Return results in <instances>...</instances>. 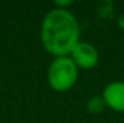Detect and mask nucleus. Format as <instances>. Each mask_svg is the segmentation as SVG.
I'll return each mask as SVG.
<instances>
[{"label":"nucleus","mask_w":124,"mask_h":123,"mask_svg":"<svg viewBox=\"0 0 124 123\" xmlns=\"http://www.w3.org/2000/svg\"><path fill=\"white\" fill-rule=\"evenodd\" d=\"M78 68L70 56L54 57L48 68V83L54 91H67L78 81Z\"/></svg>","instance_id":"f03ea898"},{"label":"nucleus","mask_w":124,"mask_h":123,"mask_svg":"<svg viewBox=\"0 0 124 123\" xmlns=\"http://www.w3.org/2000/svg\"><path fill=\"white\" fill-rule=\"evenodd\" d=\"M102 98L108 109L124 113V81H112L103 89Z\"/></svg>","instance_id":"20e7f679"},{"label":"nucleus","mask_w":124,"mask_h":123,"mask_svg":"<svg viewBox=\"0 0 124 123\" xmlns=\"http://www.w3.org/2000/svg\"><path fill=\"white\" fill-rule=\"evenodd\" d=\"M41 44L54 57L70 56L81 41V25L69 9L53 8L44 16L40 29Z\"/></svg>","instance_id":"f257e3e1"},{"label":"nucleus","mask_w":124,"mask_h":123,"mask_svg":"<svg viewBox=\"0 0 124 123\" xmlns=\"http://www.w3.org/2000/svg\"><path fill=\"white\" fill-rule=\"evenodd\" d=\"M86 107H87L88 113L99 114V113H102L103 109L106 107V103H104V101H103L102 95H95V97H93V98H90L87 101Z\"/></svg>","instance_id":"39448f33"},{"label":"nucleus","mask_w":124,"mask_h":123,"mask_svg":"<svg viewBox=\"0 0 124 123\" xmlns=\"http://www.w3.org/2000/svg\"><path fill=\"white\" fill-rule=\"evenodd\" d=\"M70 57L74 61L78 69L90 70L94 69L99 62V52L93 44L87 41H79L70 53Z\"/></svg>","instance_id":"7ed1b4c3"}]
</instances>
